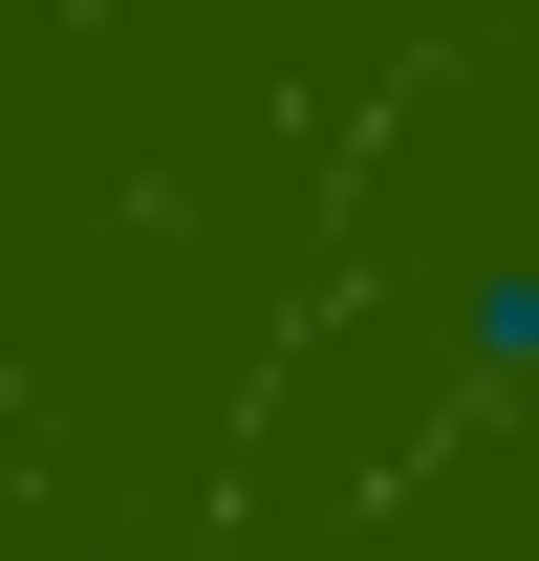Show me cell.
Wrapping results in <instances>:
<instances>
[{
    "label": "cell",
    "instance_id": "cell-1",
    "mask_svg": "<svg viewBox=\"0 0 539 561\" xmlns=\"http://www.w3.org/2000/svg\"><path fill=\"white\" fill-rule=\"evenodd\" d=\"M474 389H496V411H539V260L474 280Z\"/></svg>",
    "mask_w": 539,
    "mask_h": 561
}]
</instances>
